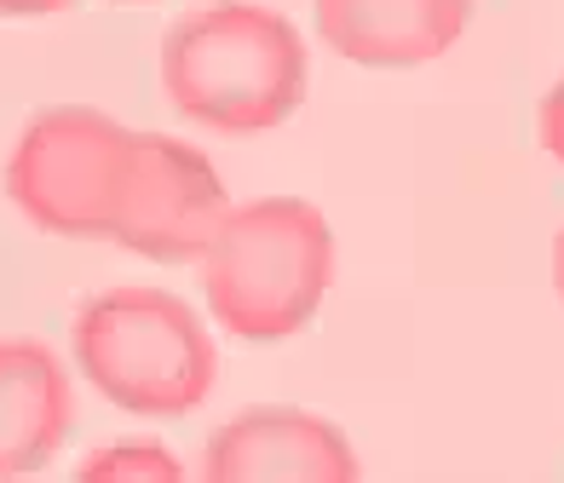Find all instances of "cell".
<instances>
[{"mask_svg":"<svg viewBox=\"0 0 564 483\" xmlns=\"http://www.w3.org/2000/svg\"><path fill=\"white\" fill-rule=\"evenodd\" d=\"M553 288H558V299H564V231L553 237Z\"/></svg>","mask_w":564,"mask_h":483,"instance_id":"obj_12","label":"cell"},{"mask_svg":"<svg viewBox=\"0 0 564 483\" xmlns=\"http://www.w3.org/2000/svg\"><path fill=\"white\" fill-rule=\"evenodd\" d=\"M75 0H0V18H58Z\"/></svg>","mask_w":564,"mask_h":483,"instance_id":"obj_11","label":"cell"},{"mask_svg":"<svg viewBox=\"0 0 564 483\" xmlns=\"http://www.w3.org/2000/svg\"><path fill=\"white\" fill-rule=\"evenodd\" d=\"M305 41L276 7L214 0L162 35L167 105L214 133H271L305 105Z\"/></svg>","mask_w":564,"mask_h":483,"instance_id":"obj_1","label":"cell"},{"mask_svg":"<svg viewBox=\"0 0 564 483\" xmlns=\"http://www.w3.org/2000/svg\"><path fill=\"white\" fill-rule=\"evenodd\" d=\"M202 299L248 345L294 340L335 283V231L317 201L260 196L230 208L202 248Z\"/></svg>","mask_w":564,"mask_h":483,"instance_id":"obj_2","label":"cell"},{"mask_svg":"<svg viewBox=\"0 0 564 483\" xmlns=\"http://www.w3.org/2000/svg\"><path fill=\"white\" fill-rule=\"evenodd\" d=\"M535 139H542V150L564 167V81H553L547 98L535 105Z\"/></svg>","mask_w":564,"mask_h":483,"instance_id":"obj_10","label":"cell"},{"mask_svg":"<svg viewBox=\"0 0 564 483\" xmlns=\"http://www.w3.org/2000/svg\"><path fill=\"white\" fill-rule=\"evenodd\" d=\"M317 35L357 69H415L467 35L473 0H312Z\"/></svg>","mask_w":564,"mask_h":483,"instance_id":"obj_7","label":"cell"},{"mask_svg":"<svg viewBox=\"0 0 564 483\" xmlns=\"http://www.w3.org/2000/svg\"><path fill=\"white\" fill-rule=\"evenodd\" d=\"M202 477L242 483V477H364V461L346 443L335 420H323L294 403H260V409L230 415L208 449Z\"/></svg>","mask_w":564,"mask_h":483,"instance_id":"obj_6","label":"cell"},{"mask_svg":"<svg viewBox=\"0 0 564 483\" xmlns=\"http://www.w3.org/2000/svg\"><path fill=\"white\" fill-rule=\"evenodd\" d=\"M75 472L93 477V483H105V477H156V483L185 477L178 454L162 449V443H105V449H93Z\"/></svg>","mask_w":564,"mask_h":483,"instance_id":"obj_9","label":"cell"},{"mask_svg":"<svg viewBox=\"0 0 564 483\" xmlns=\"http://www.w3.org/2000/svg\"><path fill=\"white\" fill-rule=\"evenodd\" d=\"M69 351L98 397L144 420H178L202 409L219 380L208 328L167 288L93 294L69 322Z\"/></svg>","mask_w":564,"mask_h":483,"instance_id":"obj_3","label":"cell"},{"mask_svg":"<svg viewBox=\"0 0 564 483\" xmlns=\"http://www.w3.org/2000/svg\"><path fill=\"white\" fill-rule=\"evenodd\" d=\"M75 426V386L46 340L0 334V477L41 472Z\"/></svg>","mask_w":564,"mask_h":483,"instance_id":"obj_8","label":"cell"},{"mask_svg":"<svg viewBox=\"0 0 564 483\" xmlns=\"http://www.w3.org/2000/svg\"><path fill=\"white\" fill-rule=\"evenodd\" d=\"M230 213L225 179L196 144L167 133H133L121 173V196L110 213V242L156 265L202 260V248Z\"/></svg>","mask_w":564,"mask_h":483,"instance_id":"obj_5","label":"cell"},{"mask_svg":"<svg viewBox=\"0 0 564 483\" xmlns=\"http://www.w3.org/2000/svg\"><path fill=\"white\" fill-rule=\"evenodd\" d=\"M127 150H133V127L93 105H53L18 133L7 156V196L46 237L110 242Z\"/></svg>","mask_w":564,"mask_h":483,"instance_id":"obj_4","label":"cell"}]
</instances>
